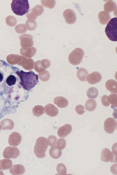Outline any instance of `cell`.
I'll use <instances>...</instances> for the list:
<instances>
[{"label": "cell", "instance_id": "obj_8", "mask_svg": "<svg viewBox=\"0 0 117 175\" xmlns=\"http://www.w3.org/2000/svg\"><path fill=\"white\" fill-rule=\"evenodd\" d=\"M117 126V121L112 117L107 118L104 124V129L105 131L109 134L113 133Z\"/></svg>", "mask_w": 117, "mask_h": 175}, {"label": "cell", "instance_id": "obj_34", "mask_svg": "<svg viewBox=\"0 0 117 175\" xmlns=\"http://www.w3.org/2000/svg\"><path fill=\"white\" fill-rule=\"evenodd\" d=\"M47 140L49 146L51 147L55 145L57 138L55 136L51 135L48 137Z\"/></svg>", "mask_w": 117, "mask_h": 175}, {"label": "cell", "instance_id": "obj_11", "mask_svg": "<svg viewBox=\"0 0 117 175\" xmlns=\"http://www.w3.org/2000/svg\"><path fill=\"white\" fill-rule=\"evenodd\" d=\"M22 139L21 136L19 133L14 132L9 136L8 142L10 145L16 146L20 143Z\"/></svg>", "mask_w": 117, "mask_h": 175}, {"label": "cell", "instance_id": "obj_20", "mask_svg": "<svg viewBox=\"0 0 117 175\" xmlns=\"http://www.w3.org/2000/svg\"><path fill=\"white\" fill-rule=\"evenodd\" d=\"M49 154L53 158L57 159L60 157L62 154L61 150L58 148L56 146H52L49 150Z\"/></svg>", "mask_w": 117, "mask_h": 175}, {"label": "cell", "instance_id": "obj_35", "mask_svg": "<svg viewBox=\"0 0 117 175\" xmlns=\"http://www.w3.org/2000/svg\"><path fill=\"white\" fill-rule=\"evenodd\" d=\"M40 60H37L35 61L34 64V69L38 73L43 72L46 69L43 68L41 66L40 64Z\"/></svg>", "mask_w": 117, "mask_h": 175}, {"label": "cell", "instance_id": "obj_16", "mask_svg": "<svg viewBox=\"0 0 117 175\" xmlns=\"http://www.w3.org/2000/svg\"><path fill=\"white\" fill-rule=\"evenodd\" d=\"M106 89L112 93H117V81L113 79H110L107 81L105 83Z\"/></svg>", "mask_w": 117, "mask_h": 175}, {"label": "cell", "instance_id": "obj_2", "mask_svg": "<svg viewBox=\"0 0 117 175\" xmlns=\"http://www.w3.org/2000/svg\"><path fill=\"white\" fill-rule=\"evenodd\" d=\"M13 12L17 15L23 16L27 13L30 8L27 0H13L11 4Z\"/></svg>", "mask_w": 117, "mask_h": 175}, {"label": "cell", "instance_id": "obj_42", "mask_svg": "<svg viewBox=\"0 0 117 175\" xmlns=\"http://www.w3.org/2000/svg\"><path fill=\"white\" fill-rule=\"evenodd\" d=\"M0 130H1V129H0Z\"/></svg>", "mask_w": 117, "mask_h": 175}, {"label": "cell", "instance_id": "obj_30", "mask_svg": "<svg viewBox=\"0 0 117 175\" xmlns=\"http://www.w3.org/2000/svg\"><path fill=\"white\" fill-rule=\"evenodd\" d=\"M26 24L28 29L31 31L35 29L37 25V23L35 20L31 19L27 20Z\"/></svg>", "mask_w": 117, "mask_h": 175}, {"label": "cell", "instance_id": "obj_18", "mask_svg": "<svg viewBox=\"0 0 117 175\" xmlns=\"http://www.w3.org/2000/svg\"><path fill=\"white\" fill-rule=\"evenodd\" d=\"M103 8L105 11L107 13H110L112 11L117 13L116 4L112 0H108L106 2L104 5Z\"/></svg>", "mask_w": 117, "mask_h": 175}, {"label": "cell", "instance_id": "obj_21", "mask_svg": "<svg viewBox=\"0 0 117 175\" xmlns=\"http://www.w3.org/2000/svg\"><path fill=\"white\" fill-rule=\"evenodd\" d=\"M12 165V161L8 159L0 160V170H7L10 168Z\"/></svg>", "mask_w": 117, "mask_h": 175}, {"label": "cell", "instance_id": "obj_27", "mask_svg": "<svg viewBox=\"0 0 117 175\" xmlns=\"http://www.w3.org/2000/svg\"><path fill=\"white\" fill-rule=\"evenodd\" d=\"M56 170L59 175H66L67 174V169L65 165L62 163H59L57 165Z\"/></svg>", "mask_w": 117, "mask_h": 175}, {"label": "cell", "instance_id": "obj_7", "mask_svg": "<svg viewBox=\"0 0 117 175\" xmlns=\"http://www.w3.org/2000/svg\"><path fill=\"white\" fill-rule=\"evenodd\" d=\"M19 150L16 147L9 146L5 148L3 153L4 158L7 159H15L19 155Z\"/></svg>", "mask_w": 117, "mask_h": 175}, {"label": "cell", "instance_id": "obj_9", "mask_svg": "<svg viewBox=\"0 0 117 175\" xmlns=\"http://www.w3.org/2000/svg\"><path fill=\"white\" fill-rule=\"evenodd\" d=\"M44 11V8L42 5H37L30 10V12L27 14V17L30 19L34 20L43 13Z\"/></svg>", "mask_w": 117, "mask_h": 175}, {"label": "cell", "instance_id": "obj_25", "mask_svg": "<svg viewBox=\"0 0 117 175\" xmlns=\"http://www.w3.org/2000/svg\"><path fill=\"white\" fill-rule=\"evenodd\" d=\"M33 113L34 116L39 117L44 113V108L41 105H37L35 106L32 109Z\"/></svg>", "mask_w": 117, "mask_h": 175}, {"label": "cell", "instance_id": "obj_33", "mask_svg": "<svg viewBox=\"0 0 117 175\" xmlns=\"http://www.w3.org/2000/svg\"><path fill=\"white\" fill-rule=\"evenodd\" d=\"M16 77L14 76L10 75L7 78L6 82L9 86H11L14 85L16 81Z\"/></svg>", "mask_w": 117, "mask_h": 175}, {"label": "cell", "instance_id": "obj_31", "mask_svg": "<svg viewBox=\"0 0 117 175\" xmlns=\"http://www.w3.org/2000/svg\"><path fill=\"white\" fill-rule=\"evenodd\" d=\"M66 144V141L65 139L59 138L57 140L56 146L58 148L61 150L65 148Z\"/></svg>", "mask_w": 117, "mask_h": 175}, {"label": "cell", "instance_id": "obj_19", "mask_svg": "<svg viewBox=\"0 0 117 175\" xmlns=\"http://www.w3.org/2000/svg\"><path fill=\"white\" fill-rule=\"evenodd\" d=\"M98 18L100 22L102 25L107 24L111 19L110 14L104 11H102L99 13Z\"/></svg>", "mask_w": 117, "mask_h": 175}, {"label": "cell", "instance_id": "obj_36", "mask_svg": "<svg viewBox=\"0 0 117 175\" xmlns=\"http://www.w3.org/2000/svg\"><path fill=\"white\" fill-rule=\"evenodd\" d=\"M75 111L78 115H82L85 112V108L83 105L79 104L77 105L75 107Z\"/></svg>", "mask_w": 117, "mask_h": 175}, {"label": "cell", "instance_id": "obj_37", "mask_svg": "<svg viewBox=\"0 0 117 175\" xmlns=\"http://www.w3.org/2000/svg\"><path fill=\"white\" fill-rule=\"evenodd\" d=\"M40 64L41 66L44 68L46 69L49 67L50 65V61L48 59H44L40 60Z\"/></svg>", "mask_w": 117, "mask_h": 175}, {"label": "cell", "instance_id": "obj_32", "mask_svg": "<svg viewBox=\"0 0 117 175\" xmlns=\"http://www.w3.org/2000/svg\"><path fill=\"white\" fill-rule=\"evenodd\" d=\"M3 129H12L14 127L13 122L5 120L1 122Z\"/></svg>", "mask_w": 117, "mask_h": 175}, {"label": "cell", "instance_id": "obj_26", "mask_svg": "<svg viewBox=\"0 0 117 175\" xmlns=\"http://www.w3.org/2000/svg\"><path fill=\"white\" fill-rule=\"evenodd\" d=\"M117 94H111L107 97L109 103L115 108L117 107Z\"/></svg>", "mask_w": 117, "mask_h": 175}, {"label": "cell", "instance_id": "obj_41", "mask_svg": "<svg viewBox=\"0 0 117 175\" xmlns=\"http://www.w3.org/2000/svg\"><path fill=\"white\" fill-rule=\"evenodd\" d=\"M4 77V73L0 70V82H1L3 80Z\"/></svg>", "mask_w": 117, "mask_h": 175}, {"label": "cell", "instance_id": "obj_14", "mask_svg": "<svg viewBox=\"0 0 117 175\" xmlns=\"http://www.w3.org/2000/svg\"><path fill=\"white\" fill-rule=\"evenodd\" d=\"M44 108L45 113L50 117L55 116L58 113V109L53 104H48L45 106Z\"/></svg>", "mask_w": 117, "mask_h": 175}, {"label": "cell", "instance_id": "obj_17", "mask_svg": "<svg viewBox=\"0 0 117 175\" xmlns=\"http://www.w3.org/2000/svg\"><path fill=\"white\" fill-rule=\"evenodd\" d=\"M54 103L59 108H63L67 106L68 101L67 99L63 97L58 96L54 98Z\"/></svg>", "mask_w": 117, "mask_h": 175}, {"label": "cell", "instance_id": "obj_3", "mask_svg": "<svg viewBox=\"0 0 117 175\" xmlns=\"http://www.w3.org/2000/svg\"><path fill=\"white\" fill-rule=\"evenodd\" d=\"M48 146L47 139L44 137H40L36 139L34 147V152L39 158L45 157V152Z\"/></svg>", "mask_w": 117, "mask_h": 175}, {"label": "cell", "instance_id": "obj_22", "mask_svg": "<svg viewBox=\"0 0 117 175\" xmlns=\"http://www.w3.org/2000/svg\"><path fill=\"white\" fill-rule=\"evenodd\" d=\"M97 105L96 101L93 98L88 99L85 104L86 110L89 111H92L94 110L96 108Z\"/></svg>", "mask_w": 117, "mask_h": 175}, {"label": "cell", "instance_id": "obj_29", "mask_svg": "<svg viewBox=\"0 0 117 175\" xmlns=\"http://www.w3.org/2000/svg\"><path fill=\"white\" fill-rule=\"evenodd\" d=\"M42 4L44 7L50 9L53 8L55 6V0H41Z\"/></svg>", "mask_w": 117, "mask_h": 175}, {"label": "cell", "instance_id": "obj_24", "mask_svg": "<svg viewBox=\"0 0 117 175\" xmlns=\"http://www.w3.org/2000/svg\"><path fill=\"white\" fill-rule=\"evenodd\" d=\"M98 89L94 87H90L86 92L87 96L89 98H96L98 97Z\"/></svg>", "mask_w": 117, "mask_h": 175}, {"label": "cell", "instance_id": "obj_12", "mask_svg": "<svg viewBox=\"0 0 117 175\" xmlns=\"http://www.w3.org/2000/svg\"><path fill=\"white\" fill-rule=\"evenodd\" d=\"M102 77L100 74L97 71L93 72L87 76L86 80L91 84H94L101 80Z\"/></svg>", "mask_w": 117, "mask_h": 175}, {"label": "cell", "instance_id": "obj_39", "mask_svg": "<svg viewBox=\"0 0 117 175\" xmlns=\"http://www.w3.org/2000/svg\"><path fill=\"white\" fill-rule=\"evenodd\" d=\"M111 172L113 174L117 175V164H113L110 168Z\"/></svg>", "mask_w": 117, "mask_h": 175}, {"label": "cell", "instance_id": "obj_5", "mask_svg": "<svg viewBox=\"0 0 117 175\" xmlns=\"http://www.w3.org/2000/svg\"><path fill=\"white\" fill-rule=\"evenodd\" d=\"M84 55L83 50L80 48H76L69 54L68 59L69 62L73 65L79 64L82 62Z\"/></svg>", "mask_w": 117, "mask_h": 175}, {"label": "cell", "instance_id": "obj_1", "mask_svg": "<svg viewBox=\"0 0 117 175\" xmlns=\"http://www.w3.org/2000/svg\"><path fill=\"white\" fill-rule=\"evenodd\" d=\"M16 73L19 78V83L25 90H30L38 82V75L32 71L27 72L21 70Z\"/></svg>", "mask_w": 117, "mask_h": 175}, {"label": "cell", "instance_id": "obj_23", "mask_svg": "<svg viewBox=\"0 0 117 175\" xmlns=\"http://www.w3.org/2000/svg\"><path fill=\"white\" fill-rule=\"evenodd\" d=\"M88 74L87 70L84 68H80L78 70L77 76L78 78L82 81H85L86 80V77Z\"/></svg>", "mask_w": 117, "mask_h": 175}, {"label": "cell", "instance_id": "obj_38", "mask_svg": "<svg viewBox=\"0 0 117 175\" xmlns=\"http://www.w3.org/2000/svg\"><path fill=\"white\" fill-rule=\"evenodd\" d=\"M108 96L106 95H103L101 98V102L102 105L105 107H108L110 105V103L107 99Z\"/></svg>", "mask_w": 117, "mask_h": 175}, {"label": "cell", "instance_id": "obj_10", "mask_svg": "<svg viewBox=\"0 0 117 175\" xmlns=\"http://www.w3.org/2000/svg\"><path fill=\"white\" fill-rule=\"evenodd\" d=\"M63 15L66 22L68 24H73L76 21V15L72 9H66L63 12Z\"/></svg>", "mask_w": 117, "mask_h": 175}, {"label": "cell", "instance_id": "obj_6", "mask_svg": "<svg viewBox=\"0 0 117 175\" xmlns=\"http://www.w3.org/2000/svg\"><path fill=\"white\" fill-rule=\"evenodd\" d=\"M101 159L102 161L105 162L110 161L113 163L117 162V156L107 148H104L101 151Z\"/></svg>", "mask_w": 117, "mask_h": 175}, {"label": "cell", "instance_id": "obj_13", "mask_svg": "<svg viewBox=\"0 0 117 175\" xmlns=\"http://www.w3.org/2000/svg\"><path fill=\"white\" fill-rule=\"evenodd\" d=\"M72 130L71 126L69 124H66L59 128L57 133L60 137L64 138L70 134Z\"/></svg>", "mask_w": 117, "mask_h": 175}, {"label": "cell", "instance_id": "obj_4", "mask_svg": "<svg viewBox=\"0 0 117 175\" xmlns=\"http://www.w3.org/2000/svg\"><path fill=\"white\" fill-rule=\"evenodd\" d=\"M108 38L113 41H117V18H112L108 22L105 29Z\"/></svg>", "mask_w": 117, "mask_h": 175}, {"label": "cell", "instance_id": "obj_15", "mask_svg": "<svg viewBox=\"0 0 117 175\" xmlns=\"http://www.w3.org/2000/svg\"><path fill=\"white\" fill-rule=\"evenodd\" d=\"M25 169L23 165L20 164L13 165L9 170L10 173L13 175H21L25 173Z\"/></svg>", "mask_w": 117, "mask_h": 175}, {"label": "cell", "instance_id": "obj_40", "mask_svg": "<svg viewBox=\"0 0 117 175\" xmlns=\"http://www.w3.org/2000/svg\"><path fill=\"white\" fill-rule=\"evenodd\" d=\"M112 150L113 153L117 156V143H115L113 145Z\"/></svg>", "mask_w": 117, "mask_h": 175}, {"label": "cell", "instance_id": "obj_28", "mask_svg": "<svg viewBox=\"0 0 117 175\" xmlns=\"http://www.w3.org/2000/svg\"><path fill=\"white\" fill-rule=\"evenodd\" d=\"M39 77L40 79L43 81H47L48 80L50 77V75L49 72L45 70L42 72L39 73Z\"/></svg>", "mask_w": 117, "mask_h": 175}]
</instances>
